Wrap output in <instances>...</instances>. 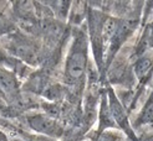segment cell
<instances>
[{
    "label": "cell",
    "mask_w": 153,
    "mask_h": 141,
    "mask_svg": "<svg viewBox=\"0 0 153 141\" xmlns=\"http://www.w3.org/2000/svg\"><path fill=\"white\" fill-rule=\"evenodd\" d=\"M87 55L86 45L82 37L76 39L66 61V77L70 80L80 79L86 71Z\"/></svg>",
    "instance_id": "obj_1"
},
{
    "label": "cell",
    "mask_w": 153,
    "mask_h": 141,
    "mask_svg": "<svg viewBox=\"0 0 153 141\" xmlns=\"http://www.w3.org/2000/svg\"><path fill=\"white\" fill-rule=\"evenodd\" d=\"M7 50L11 55L19 57L30 64H35L37 61V50L34 45L22 36H14L9 40Z\"/></svg>",
    "instance_id": "obj_2"
},
{
    "label": "cell",
    "mask_w": 153,
    "mask_h": 141,
    "mask_svg": "<svg viewBox=\"0 0 153 141\" xmlns=\"http://www.w3.org/2000/svg\"><path fill=\"white\" fill-rule=\"evenodd\" d=\"M27 120L29 125L37 132L46 134L49 136H60L62 132V128L60 126V124H57V121L53 120L51 116L34 115L30 116Z\"/></svg>",
    "instance_id": "obj_3"
},
{
    "label": "cell",
    "mask_w": 153,
    "mask_h": 141,
    "mask_svg": "<svg viewBox=\"0 0 153 141\" xmlns=\"http://www.w3.org/2000/svg\"><path fill=\"white\" fill-rule=\"evenodd\" d=\"M18 79L14 74L4 68H0V91L7 95H15L18 92Z\"/></svg>",
    "instance_id": "obj_4"
},
{
    "label": "cell",
    "mask_w": 153,
    "mask_h": 141,
    "mask_svg": "<svg viewBox=\"0 0 153 141\" xmlns=\"http://www.w3.org/2000/svg\"><path fill=\"white\" fill-rule=\"evenodd\" d=\"M120 27V21L116 20L114 18H107L102 22V27H101V39L103 43L107 42H112L113 39L116 37L117 31Z\"/></svg>",
    "instance_id": "obj_5"
},
{
    "label": "cell",
    "mask_w": 153,
    "mask_h": 141,
    "mask_svg": "<svg viewBox=\"0 0 153 141\" xmlns=\"http://www.w3.org/2000/svg\"><path fill=\"white\" fill-rule=\"evenodd\" d=\"M108 95H110V110H111V114L113 115V118L116 119L120 125H122L123 128L127 129L128 121H127V115H126L125 109L122 108L121 103L116 99V96H114L112 91L108 92Z\"/></svg>",
    "instance_id": "obj_6"
},
{
    "label": "cell",
    "mask_w": 153,
    "mask_h": 141,
    "mask_svg": "<svg viewBox=\"0 0 153 141\" xmlns=\"http://www.w3.org/2000/svg\"><path fill=\"white\" fill-rule=\"evenodd\" d=\"M152 67H153V61L149 57L140 58L138 61L136 62V66H134V72L137 74V77H138L140 79L144 78L151 72Z\"/></svg>",
    "instance_id": "obj_7"
},
{
    "label": "cell",
    "mask_w": 153,
    "mask_h": 141,
    "mask_svg": "<svg viewBox=\"0 0 153 141\" xmlns=\"http://www.w3.org/2000/svg\"><path fill=\"white\" fill-rule=\"evenodd\" d=\"M151 120H153V98L148 102L147 107L143 110L142 116H141V121H143V123H147Z\"/></svg>",
    "instance_id": "obj_8"
},
{
    "label": "cell",
    "mask_w": 153,
    "mask_h": 141,
    "mask_svg": "<svg viewBox=\"0 0 153 141\" xmlns=\"http://www.w3.org/2000/svg\"><path fill=\"white\" fill-rule=\"evenodd\" d=\"M45 95H46L49 99H59L61 95V89L59 85L49 87L46 91H45Z\"/></svg>",
    "instance_id": "obj_9"
},
{
    "label": "cell",
    "mask_w": 153,
    "mask_h": 141,
    "mask_svg": "<svg viewBox=\"0 0 153 141\" xmlns=\"http://www.w3.org/2000/svg\"><path fill=\"white\" fill-rule=\"evenodd\" d=\"M97 141H114V136L111 134H102Z\"/></svg>",
    "instance_id": "obj_10"
},
{
    "label": "cell",
    "mask_w": 153,
    "mask_h": 141,
    "mask_svg": "<svg viewBox=\"0 0 153 141\" xmlns=\"http://www.w3.org/2000/svg\"><path fill=\"white\" fill-rule=\"evenodd\" d=\"M4 25V21H3V16H1V15H0V27H1Z\"/></svg>",
    "instance_id": "obj_11"
},
{
    "label": "cell",
    "mask_w": 153,
    "mask_h": 141,
    "mask_svg": "<svg viewBox=\"0 0 153 141\" xmlns=\"http://www.w3.org/2000/svg\"><path fill=\"white\" fill-rule=\"evenodd\" d=\"M152 43H153V35H152Z\"/></svg>",
    "instance_id": "obj_12"
}]
</instances>
